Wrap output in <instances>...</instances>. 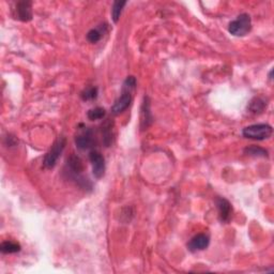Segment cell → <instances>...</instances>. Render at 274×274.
<instances>
[{"instance_id":"6","label":"cell","mask_w":274,"mask_h":274,"mask_svg":"<svg viewBox=\"0 0 274 274\" xmlns=\"http://www.w3.org/2000/svg\"><path fill=\"white\" fill-rule=\"evenodd\" d=\"M93 142H94L93 132H92V130L89 128H84L82 130V132L75 137L76 146H77V148H80L82 150H86V149L91 148L93 146Z\"/></svg>"},{"instance_id":"18","label":"cell","mask_w":274,"mask_h":274,"mask_svg":"<svg viewBox=\"0 0 274 274\" xmlns=\"http://www.w3.org/2000/svg\"><path fill=\"white\" fill-rule=\"evenodd\" d=\"M102 38V31L100 29H91L87 34V40L90 43H97Z\"/></svg>"},{"instance_id":"17","label":"cell","mask_w":274,"mask_h":274,"mask_svg":"<svg viewBox=\"0 0 274 274\" xmlns=\"http://www.w3.org/2000/svg\"><path fill=\"white\" fill-rule=\"evenodd\" d=\"M82 99L84 101H92L97 96V88L96 87H88L82 92Z\"/></svg>"},{"instance_id":"14","label":"cell","mask_w":274,"mask_h":274,"mask_svg":"<svg viewBox=\"0 0 274 274\" xmlns=\"http://www.w3.org/2000/svg\"><path fill=\"white\" fill-rule=\"evenodd\" d=\"M21 245L17 242H13V241H4L0 244V251L3 254H13L21 251Z\"/></svg>"},{"instance_id":"1","label":"cell","mask_w":274,"mask_h":274,"mask_svg":"<svg viewBox=\"0 0 274 274\" xmlns=\"http://www.w3.org/2000/svg\"><path fill=\"white\" fill-rule=\"evenodd\" d=\"M136 87V78L134 76H128L126 81L123 82V86L121 90V94L116 100L112 107V112L114 115H119L125 112L132 102V92Z\"/></svg>"},{"instance_id":"3","label":"cell","mask_w":274,"mask_h":274,"mask_svg":"<svg viewBox=\"0 0 274 274\" xmlns=\"http://www.w3.org/2000/svg\"><path fill=\"white\" fill-rule=\"evenodd\" d=\"M252 28V21L251 16L246 13L243 14H240L234 21L229 23L228 26V31L230 32L231 35L236 37H243L247 32L251 31Z\"/></svg>"},{"instance_id":"15","label":"cell","mask_w":274,"mask_h":274,"mask_svg":"<svg viewBox=\"0 0 274 274\" xmlns=\"http://www.w3.org/2000/svg\"><path fill=\"white\" fill-rule=\"evenodd\" d=\"M127 4V1H115L112 6V17L115 23H118L123 8Z\"/></svg>"},{"instance_id":"10","label":"cell","mask_w":274,"mask_h":274,"mask_svg":"<svg viewBox=\"0 0 274 274\" xmlns=\"http://www.w3.org/2000/svg\"><path fill=\"white\" fill-rule=\"evenodd\" d=\"M16 18L22 22H29L32 19V3L31 1H18L16 3Z\"/></svg>"},{"instance_id":"9","label":"cell","mask_w":274,"mask_h":274,"mask_svg":"<svg viewBox=\"0 0 274 274\" xmlns=\"http://www.w3.org/2000/svg\"><path fill=\"white\" fill-rule=\"evenodd\" d=\"M217 206L219 210V217L221 222L223 223H228L231 219V213H232V207L229 201L223 197L217 198Z\"/></svg>"},{"instance_id":"2","label":"cell","mask_w":274,"mask_h":274,"mask_svg":"<svg viewBox=\"0 0 274 274\" xmlns=\"http://www.w3.org/2000/svg\"><path fill=\"white\" fill-rule=\"evenodd\" d=\"M273 133V129L267 123H257L252 125L243 129L242 134L245 138L254 140H265L271 137Z\"/></svg>"},{"instance_id":"12","label":"cell","mask_w":274,"mask_h":274,"mask_svg":"<svg viewBox=\"0 0 274 274\" xmlns=\"http://www.w3.org/2000/svg\"><path fill=\"white\" fill-rule=\"evenodd\" d=\"M102 135H103V142L105 147H109L113 141V122L106 121L102 127Z\"/></svg>"},{"instance_id":"8","label":"cell","mask_w":274,"mask_h":274,"mask_svg":"<svg viewBox=\"0 0 274 274\" xmlns=\"http://www.w3.org/2000/svg\"><path fill=\"white\" fill-rule=\"evenodd\" d=\"M210 244V238H209L205 233H198L196 236H194L190 242L187 243V249L191 252H197L203 251Z\"/></svg>"},{"instance_id":"16","label":"cell","mask_w":274,"mask_h":274,"mask_svg":"<svg viewBox=\"0 0 274 274\" xmlns=\"http://www.w3.org/2000/svg\"><path fill=\"white\" fill-rule=\"evenodd\" d=\"M106 115V112L105 109L102 108V107H95V108H92L90 109L87 116L88 118L90 120H100V119H103L104 117H105Z\"/></svg>"},{"instance_id":"4","label":"cell","mask_w":274,"mask_h":274,"mask_svg":"<svg viewBox=\"0 0 274 274\" xmlns=\"http://www.w3.org/2000/svg\"><path fill=\"white\" fill-rule=\"evenodd\" d=\"M67 140L64 137H59L55 142L54 145L51 146L49 151L45 155V158L43 160V164L46 168H53L56 163L58 161V159L60 158L61 153L63 152L64 147H66Z\"/></svg>"},{"instance_id":"5","label":"cell","mask_w":274,"mask_h":274,"mask_svg":"<svg viewBox=\"0 0 274 274\" xmlns=\"http://www.w3.org/2000/svg\"><path fill=\"white\" fill-rule=\"evenodd\" d=\"M89 160L92 165V173L96 179H100L105 173V159L104 156L96 150H92L89 153Z\"/></svg>"},{"instance_id":"11","label":"cell","mask_w":274,"mask_h":274,"mask_svg":"<svg viewBox=\"0 0 274 274\" xmlns=\"http://www.w3.org/2000/svg\"><path fill=\"white\" fill-rule=\"evenodd\" d=\"M267 107V100L262 96H256L250 102L249 110L253 114H259Z\"/></svg>"},{"instance_id":"7","label":"cell","mask_w":274,"mask_h":274,"mask_svg":"<svg viewBox=\"0 0 274 274\" xmlns=\"http://www.w3.org/2000/svg\"><path fill=\"white\" fill-rule=\"evenodd\" d=\"M153 122V117L151 114V108H150V99L149 96L143 97V101L140 108V128L141 130H146Z\"/></svg>"},{"instance_id":"13","label":"cell","mask_w":274,"mask_h":274,"mask_svg":"<svg viewBox=\"0 0 274 274\" xmlns=\"http://www.w3.org/2000/svg\"><path fill=\"white\" fill-rule=\"evenodd\" d=\"M244 153L254 156V158H268V151L266 149L258 146H249L244 149Z\"/></svg>"}]
</instances>
